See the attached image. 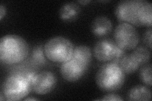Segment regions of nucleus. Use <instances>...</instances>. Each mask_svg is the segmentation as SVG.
I'll list each match as a JSON object with an SVG mask.
<instances>
[{
  "mask_svg": "<svg viewBox=\"0 0 152 101\" xmlns=\"http://www.w3.org/2000/svg\"><path fill=\"white\" fill-rule=\"evenodd\" d=\"M115 14L118 21L136 27H151L152 4L146 0H124L118 3Z\"/></svg>",
  "mask_w": 152,
  "mask_h": 101,
  "instance_id": "nucleus-1",
  "label": "nucleus"
},
{
  "mask_svg": "<svg viewBox=\"0 0 152 101\" xmlns=\"http://www.w3.org/2000/svg\"><path fill=\"white\" fill-rule=\"evenodd\" d=\"M74 49V47L71 41L61 36L51 38L44 46L46 58L58 63H63L72 58Z\"/></svg>",
  "mask_w": 152,
  "mask_h": 101,
  "instance_id": "nucleus-5",
  "label": "nucleus"
},
{
  "mask_svg": "<svg viewBox=\"0 0 152 101\" xmlns=\"http://www.w3.org/2000/svg\"><path fill=\"white\" fill-rule=\"evenodd\" d=\"M80 9L75 3H66L61 7L59 11V17L61 20L70 22L75 20L79 15Z\"/></svg>",
  "mask_w": 152,
  "mask_h": 101,
  "instance_id": "nucleus-11",
  "label": "nucleus"
},
{
  "mask_svg": "<svg viewBox=\"0 0 152 101\" xmlns=\"http://www.w3.org/2000/svg\"><path fill=\"white\" fill-rule=\"evenodd\" d=\"M125 81V73L118 65L110 62L102 65L96 75V82L104 92L119 90Z\"/></svg>",
  "mask_w": 152,
  "mask_h": 101,
  "instance_id": "nucleus-3",
  "label": "nucleus"
},
{
  "mask_svg": "<svg viewBox=\"0 0 152 101\" xmlns=\"http://www.w3.org/2000/svg\"><path fill=\"white\" fill-rule=\"evenodd\" d=\"M112 30V23L108 17L99 16L94 19L91 24V31L97 37L108 35Z\"/></svg>",
  "mask_w": 152,
  "mask_h": 101,
  "instance_id": "nucleus-10",
  "label": "nucleus"
},
{
  "mask_svg": "<svg viewBox=\"0 0 152 101\" xmlns=\"http://www.w3.org/2000/svg\"><path fill=\"white\" fill-rule=\"evenodd\" d=\"M72 57L82 62L86 66H89L91 61L92 54L91 50L88 46L80 45L74 48Z\"/></svg>",
  "mask_w": 152,
  "mask_h": 101,
  "instance_id": "nucleus-13",
  "label": "nucleus"
},
{
  "mask_svg": "<svg viewBox=\"0 0 152 101\" xmlns=\"http://www.w3.org/2000/svg\"><path fill=\"white\" fill-rule=\"evenodd\" d=\"M32 91L31 84L23 73H17L9 76L2 85L1 93L8 101L20 100Z\"/></svg>",
  "mask_w": 152,
  "mask_h": 101,
  "instance_id": "nucleus-4",
  "label": "nucleus"
},
{
  "mask_svg": "<svg viewBox=\"0 0 152 101\" xmlns=\"http://www.w3.org/2000/svg\"><path fill=\"white\" fill-rule=\"evenodd\" d=\"M32 61H34L36 64L42 65L45 64L46 56L45 54L44 47L42 46H38L34 47L33 49L32 54Z\"/></svg>",
  "mask_w": 152,
  "mask_h": 101,
  "instance_id": "nucleus-17",
  "label": "nucleus"
},
{
  "mask_svg": "<svg viewBox=\"0 0 152 101\" xmlns=\"http://www.w3.org/2000/svg\"><path fill=\"white\" fill-rule=\"evenodd\" d=\"M140 65L131 54L124 56L120 61L119 66L125 74L134 73L138 70Z\"/></svg>",
  "mask_w": 152,
  "mask_h": 101,
  "instance_id": "nucleus-14",
  "label": "nucleus"
},
{
  "mask_svg": "<svg viewBox=\"0 0 152 101\" xmlns=\"http://www.w3.org/2000/svg\"><path fill=\"white\" fill-rule=\"evenodd\" d=\"M143 42L147 47L150 49H151V27L145 32L143 36Z\"/></svg>",
  "mask_w": 152,
  "mask_h": 101,
  "instance_id": "nucleus-18",
  "label": "nucleus"
},
{
  "mask_svg": "<svg viewBox=\"0 0 152 101\" xmlns=\"http://www.w3.org/2000/svg\"><path fill=\"white\" fill-rule=\"evenodd\" d=\"M37 100L38 99L36 98H27L25 99V100Z\"/></svg>",
  "mask_w": 152,
  "mask_h": 101,
  "instance_id": "nucleus-23",
  "label": "nucleus"
},
{
  "mask_svg": "<svg viewBox=\"0 0 152 101\" xmlns=\"http://www.w3.org/2000/svg\"><path fill=\"white\" fill-rule=\"evenodd\" d=\"M6 13H7L6 7H4L3 4H1V5H0V19H1V20H2L3 17L6 15Z\"/></svg>",
  "mask_w": 152,
  "mask_h": 101,
  "instance_id": "nucleus-21",
  "label": "nucleus"
},
{
  "mask_svg": "<svg viewBox=\"0 0 152 101\" xmlns=\"http://www.w3.org/2000/svg\"><path fill=\"white\" fill-rule=\"evenodd\" d=\"M88 68V66L72 57L61 64L60 73L65 80L75 82L83 77Z\"/></svg>",
  "mask_w": 152,
  "mask_h": 101,
  "instance_id": "nucleus-8",
  "label": "nucleus"
},
{
  "mask_svg": "<svg viewBox=\"0 0 152 101\" xmlns=\"http://www.w3.org/2000/svg\"><path fill=\"white\" fill-rule=\"evenodd\" d=\"M140 78L146 85L151 86V64H145L140 70Z\"/></svg>",
  "mask_w": 152,
  "mask_h": 101,
  "instance_id": "nucleus-16",
  "label": "nucleus"
},
{
  "mask_svg": "<svg viewBox=\"0 0 152 101\" xmlns=\"http://www.w3.org/2000/svg\"><path fill=\"white\" fill-rule=\"evenodd\" d=\"M130 100H151V94L150 90L147 86L142 85H136L132 87L128 94Z\"/></svg>",
  "mask_w": 152,
  "mask_h": 101,
  "instance_id": "nucleus-12",
  "label": "nucleus"
},
{
  "mask_svg": "<svg viewBox=\"0 0 152 101\" xmlns=\"http://www.w3.org/2000/svg\"><path fill=\"white\" fill-rule=\"evenodd\" d=\"M99 100H113V101H121L123 100V99L120 97L118 95L110 94L104 96V97L102 99H98Z\"/></svg>",
  "mask_w": 152,
  "mask_h": 101,
  "instance_id": "nucleus-20",
  "label": "nucleus"
},
{
  "mask_svg": "<svg viewBox=\"0 0 152 101\" xmlns=\"http://www.w3.org/2000/svg\"><path fill=\"white\" fill-rule=\"evenodd\" d=\"M118 46L110 39H103L96 43L94 47V56L102 62L112 61L115 56Z\"/></svg>",
  "mask_w": 152,
  "mask_h": 101,
  "instance_id": "nucleus-9",
  "label": "nucleus"
},
{
  "mask_svg": "<svg viewBox=\"0 0 152 101\" xmlns=\"http://www.w3.org/2000/svg\"><path fill=\"white\" fill-rule=\"evenodd\" d=\"M29 47L22 37L17 35L3 36L0 41V60L7 65H16L24 61Z\"/></svg>",
  "mask_w": 152,
  "mask_h": 101,
  "instance_id": "nucleus-2",
  "label": "nucleus"
},
{
  "mask_svg": "<svg viewBox=\"0 0 152 101\" xmlns=\"http://www.w3.org/2000/svg\"><path fill=\"white\" fill-rule=\"evenodd\" d=\"M134 49L131 54L140 65H145L150 60L151 52L147 47L140 46Z\"/></svg>",
  "mask_w": 152,
  "mask_h": 101,
  "instance_id": "nucleus-15",
  "label": "nucleus"
},
{
  "mask_svg": "<svg viewBox=\"0 0 152 101\" xmlns=\"http://www.w3.org/2000/svg\"><path fill=\"white\" fill-rule=\"evenodd\" d=\"M78 3L81 4H83V5H86V4L90 3V1H79Z\"/></svg>",
  "mask_w": 152,
  "mask_h": 101,
  "instance_id": "nucleus-22",
  "label": "nucleus"
},
{
  "mask_svg": "<svg viewBox=\"0 0 152 101\" xmlns=\"http://www.w3.org/2000/svg\"><path fill=\"white\" fill-rule=\"evenodd\" d=\"M57 78L51 71H44L36 74L32 84V91L38 95H45L53 90Z\"/></svg>",
  "mask_w": 152,
  "mask_h": 101,
  "instance_id": "nucleus-7",
  "label": "nucleus"
},
{
  "mask_svg": "<svg viewBox=\"0 0 152 101\" xmlns=\"http://www.w3.org/2000/svg\"><path fill=\"white\" fill-rule=\"evenodd\" d=\"M126 52L125 51L122 50L121 48H119L118 47L117 49V52H116V54L115 57H114V58L113 59V60L112 61V62H114V63H115L117 65H119L120 63V61L122 60V57L126 56Z\"/></svg>",
  "mask_w": 152,
  "mask_h": 101,
  "instance_id": "nucleus-19",
  "label": "nucleus"
},
{
  "mask_svg": "<svg viewBox=\"0 0 152 101\" xmlns=\"http://www.w3.org/2000/svg\"><path fill=\"white\" fill-rule=\"evenodd\" d=\"M113 36L117 46L124 51L135 49L140 42V35L136 28L126 22L121 23L116 27Z\"/></svg>",
  "mask_w": 152,
  "mask_h": 101,
  "instance_id": "nucleus-6",
  "label": "nucleus"
}]
</instances>
